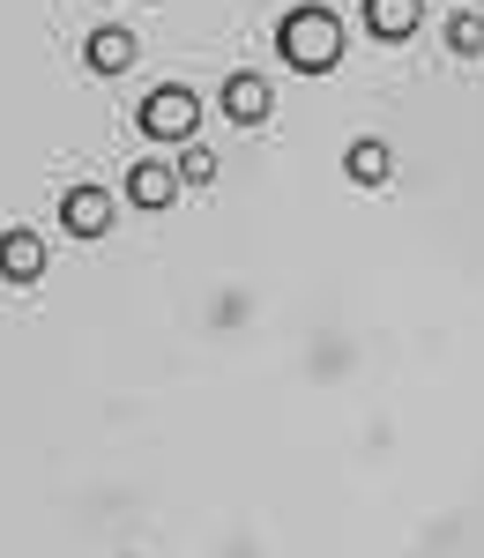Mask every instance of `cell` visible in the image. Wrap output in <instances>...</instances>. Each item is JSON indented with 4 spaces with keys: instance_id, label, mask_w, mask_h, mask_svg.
I'll return each instance as SVG.
<instances>
[{
    "instance_id": "1",
    "label": "cell",
    "mask_w": 484,
    "mask_h": 558,
    "mask_svg": "<svg viewBox=\"0 0 484 558\" xmlns=\"http://www.w3.org/2000/svg\"><path fill=\"white\" fill-rule=\"evenodd\" d=\"M276 45H283V60H291L299 75H328V68L343 60V23H336L328 8H291L283 31H276Z\"/></svg>"
},
{
    "instance_id": "2",
    "label": "cell",
    "mask_w": 484,
    "mask_h": 558,
    "mask_svg": "<svg viewBox=\"0 0 484 558\" xmlns=\"http://www.w3.org/2000/svg\"><path fill=\"white\" fill-rule=\"evenodd\" d=\"M194 128H202V97L186 83H165L142 97V134L149 142H194Z\"/></svg>"
},
{
    "instance_id": "3",
    "label": "cell",
    "mask_w": 484,
    "mask_h": 558,
    "mask_svg": "<svg viewBox=\"0 0 484 558\" xmlns=\"http://www.w3.org/2000/svg\"><path fill=\"white\" fill-rule=\"evenodd\" d=\"M60 231L68 239H105L112 231V194L105 186H68L60 194Z\"/></svg>"
},
{
    "instance_id": "4",
    "label": "cell",
    "mask_w": 484,
    "mask_h": 558,
    "mask_svg": "<svg viewBox=\"0 0 484 558\" xmlns=\"http://www.w3.org/2000/svg\"><path fill=\"white\" fill-rule=\"evenodd\" d=\"M179 186H186V179H179V165H157V157L128 165V202H134V209H172Z\"/></svg>"
},
{
    "instance_id": "5",
    "label": "cell",
    "mask_w": 484,
    "mask_h": 558,
    "mask_svg": "<svg viewBox=\"0 0 484 558\" xmlns=\"http://www.w3.org/2000/svg\"><path fill=\"white\" fill-rule=\"evenodd\" d=\"M83 60H89V75H128V68H134V31H120V23L89 31V38H83Z\"/></svg>"
},
{
    "instance_id": "6",
    "label": "cell",
    "mask_w": 484,
    "mask_h": 558,
    "mask_svg": "<svg viewBox=\"0 0 484 558\" xmlns=\"http://www.w3.org/2000/svg\"><path fill=\"white\" fill-rule=\"evenodd\" d=\"M418 15H425V0H365V31L380 45L418 38Z\"/></svg>"
},
{
    "instance_id": "7",
    "label": "cell",
    "mask_w": 484,
    "mask_h": 558,
    "mask_svg": "<svg viewBox=\"0 0 484 558\" xmlns=\"http://www.w3.org/2000/svg\"><path fill=\"white\" fill-rule=\"evenodd\" d=\"M0 276H8V283H38L45 276V239L38 231H0Z\"/></svg>"
},
{
    "instance_id": "8",
    "label": "cell",
    "mask_w": 484,
    "mask_h": 558,
    "mask_svg": "<svg viewBox=\"0 0 484 558\" xmlns=\"http://www.w3.org/2000/svg\"><path fill=\"white\" fill-rule=\"evenodd\" d=\"M223 112H231L239 128H262L268 120V83L262 75H231V83H223Z\"/></svg>"
},
{
    "instance_id": "9",
    "label": "cell",
    "mask_w": 484,
    "mask_h": 558,
    "mask_svg": "<svg viewBox=\"0 0 484 558\" xmlns=\"http://www.w3.org/2000/svg\"><path fill=\"white\" fill-rule=\"evenodd\" d=\"M388 165H396V157H388V142H373V134H365V142H351V157H343V172H351L358 186H380V179H388Z\"/></svg>"
},
{
    "instance_id": "10",
    "label": "cell",
    "mask_w": 484,
    "mask_h": 558,
    "mask_svg": "<svg viewBox=\"0 0 484 558\" xmlns=\"http://www.w3.org/2000/svg\"><path fill=\"white\" fill-rule=\"evenodd\" d=\"M447 45H455L462 60H477V52H484V15H477V8H462V15L447 23Z\"/></svg>"
},
{
    "instance_id": "11",
    "label": "cell",
    "mask_w": 484,
    "mask_h": 558,
    "mask_svg": "<svg viewBox=\"0 0 484 558\" xmlns=\"http://www.w3.org/2000/svg\"><path fill=\"white\" fill-rule=\"evenodd\" d=\"M179 179H186V186H209V179H217V157H209L202 142H186V157H179Z\"/></svg>"
},
{
    "instance_id": "12",
    "label": "cell",
    "mask_w": 484,
    "mask_h": 558,
    "mask_svg": "<svg viewBox=\"0 0 484 558\" xmlns=\"http://www.w3.org/2000/svg\"><path fill=\"white\" fill-rule=\"evenodd\" d=\"M470 8H477V0H470Z\"/></svg>"
}]
</instances>
